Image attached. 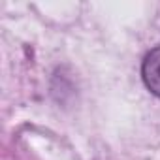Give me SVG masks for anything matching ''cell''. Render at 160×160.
Here are the masks:
<instances>
[{"instance_id": "cell-1", "label": "cell", "mask_w": 160, "mask_h": 160, "mask_svg": "<svg viewBox=\"0 0 160 160\" xmlns=\"http://www.w3.org/2000/svg\"><path fill=\"white\" fill-rule=\"evenodd\" d=\"M141 75L147 89L160 98V45L154 47L143 60Z\"/></svg>"}]
</instances>
